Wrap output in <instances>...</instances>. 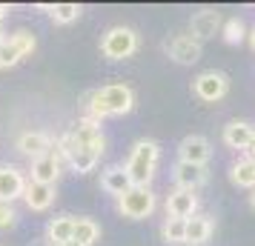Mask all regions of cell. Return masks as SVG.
<instances>
[{
  "label": "cell",
  "instance_id": "obj_1",
  "mask_svg": "<svg viewBox=\"0 0 255 246\" xmlns=\"http://www.w3.org/2000/svg\"><path fill=\"white\" fill-rule=\"evenodd\" d=\"M132 106H135V92L124 83H109V86H101L89 94V117L98 123L104 117L129 115Z\"/></svg>",
  "mask_w": 255,
  "mask_h": 246
},
{
  "label": "cell",
  "instance_id": "obj_2",
  "mask_svg": "<svg viewBox=\"0 0 255 246\" xmlns=\"http://www.w3.org/2000/svg\"><path fill=\"white\" fill-rule=\"evenodd\" d=\"M161 158V146L155 141H138L129 152L127 161V175L132 180V186H149V180L155 177V166Z\"/></svg>",
  "mask_w": 255,
  "mask_h": 246
},
{
  "label": "cell",
  "instance_id": "obj_3",
  "mask_svg": "<svg viewBox=\"0 0 255 246\" xmlns=\"http://www.w3.org/2000/svg\"><path fill=\"white\" fill-rule=\"evenodd\" d=\"M101 52L109 60H124L138 52V32L129 26H112L101 40Z\"/></svg>",
  "mask_w": 255,
  "mask_h": 246
},
{
  "label": "cell",
  "instance_id": "obj_4",
  "mask_svg": "<svg viewBox=\"0 0 255 246\" xmlns=\"http://www.w3.org/2000/svg\"><path fill=\"white\" fill-rule=\"evenodd\" d=\"M118 212L124 218H132V221L149 218L152 212H155V195H152V189L149 186H132L124 198H118Z\"/></svg>",
  "mask_w": 255,
  "mask_h": 246
},
{
  "label": "cell",
  "instance_id": "obj_5",
  "mask_svg": "<svg viewBox=\"0 0 255 246\" xmlns=\"http://www.w3.org/2000/svg\"><path fill=\"white\" fill-rule=\"evenodd\" d=\"M192 92L201 97V100H207V103H215V100H221L224 94L230 92V78L224 75V72H201L195 81H192Z\"/></svg>",
  "mask_w": 255,
  "mask_h": 246
},
{
  "label": "cell",
  "instance_id": "obj_6",
  "mask_svg": "<svg viewBox=\"0 0 255 246\" xmlns=\"http://www.w3.org/2000/svg\"><path fill=\"white\" fill-rule=\"evenodd\" d=\"M37 46V40L32 32H14L9 40H3V46H0V66L3 69H9L14 63H20L26 55H32Z\"/></svg>",
  "mask_w": 255,
  "mask_h": 246
},
{
  "label": "cell",
  "instance_id": "obj_7",
  "mask_svg": "<svg viewBox=\"0 0 255 246\" xmlns=\"http://www.w3.org/2000/svg\"><path fill=\"white\" fill-rule=\"evenodd\" d=\"M163 49H166V55H169L175 63H181V66H192V63L201 60V43H198L192 35L169 37V40L163 43Z\"/></svg>",
  "mask_w": 255,
  "mask_h": 246
},
{
  "label": "cell",
  "instance_id": "obj_8",
  "mask_svg": "<svg viewBox=\"0 0 255 246\" xmlns=\"http://www.w3.org/2000/svg\"><path fill=\"white\" fill-rule=\"evenodd\" d=\"M178 155H181V161L184 164H192V166H207L209 155H212V146L204 135H189L181 141L178 146Z\"/></svg>",
  "mask_w": 255,
  "mask_h": 246
},
{
  "label": "cell",
  "instance_id": "obj_9",
  "mask_svg": "<svg viewBox=\"0 0 255 246\" xmlns=\"http://www.w3.org/2000/svg\"><path fill=\"white\" fill-rule=\"evenodd\" d=\"M198 212V195L189 189H175L172 195L166 198V218H181L189 221Z\"/></svg>",
  "mask_w": 255,
  "mask_h": 246
},
{
  "label": "cell",
  "instance_id": "obj_10",
  "mask_svg": "<svg viewBox=\"0 0 255 246\" xmlns=\"http://www.w3.org/2000/svg\"><path fill=\"white\" fill-rule=\"evenodd\" d=\"M221 26H224L221 12H215V9H201V12L192 14V20H189V32H192V37L201 43V40L215 37V32H218Z\"/></svg>",
  "mask_w": 255,
  "mask_h": 246
},
{
  "label": "cell",
  "instance_id": "obj_11",
  "mask_svg": "<svg viewBox=\"0 0 255 246\" xmlns=\"http://www.w3.org/2000/svg\"><path fill=\"white\" fill-rule=\"evenodd\" d=\"M58 175H60V152H58V146H52V152H46L43 158L32 161V180L55 186Z\"/></svg>",
  "mask_w": 255,
  "mask_h": 246
},
{
  "label": "cell",
  "instance_id": "obj_12",
  "mask_svg": "<svg viewBox=\"0 0 255 246\" xmlns=\"http://www.w3.org/2000/svg\"><path fill=\"white\" fill-rule=\"evenodd\" d=\"M23 172L14 169V166H0V200L3 203H12L14 198H23Z\"/></svg>",
  "mask_w": 255,
  "mask_h": 246
},
{
  "label": "cell",
  "instance_id": "obj_13",
  "mask_svg": "<svg viewBox=\"0 0 255 246\" xmlns=\"http://www.w3.org/2000/svg\"><path fill=\"white\" fill-rule=\"evenodd\" d=\"M172 177H175V186L178 189H189V192H195L198 186L207 183V169H204V166H192V164L178 161L175 169H172Z\"/></svg>",
  "mask_w": 255,
  "mask_h": 246
},
{
  "label": "cell",
  "instance_id": "obj_14",
  "mask_svg": "<svg viewBox=\"0 0 255 246\" xmlns=\"http://www.w3.org/2000/svg\"><path fill=\"white\" fill-rule=\"evenodd\" d=\"M23 198H26V206H29L32 212H46L49 206L55 203V186L29 180L26 189H23Z\"/></svg>",
  "mask_w": 255,
  "mask_h": 246
},
{
  "label": "cell",
  "instance_id": "obj_15",
  "mask_svg": "<svg viewBox=\"0 0 255 246\" xmlns=\"http://www.w3.org/2000/svg\"><path fill=\"white\" fill-rule=\"evenodd\" d=\"M52 138H49L46 132H23L20 138H17V149L23 155H29V158H43L46 152H52Z\"/></svg>",
  "mask_w": 255,
  "mask_h": 246
},
{
  "label": "cell",
  "instance_id": "obj_16",
  "mask_svg": "<svg viewBox=\"0 0 255 246\" xmlns=\"http://www.w3.org/2000/svg\"><path fill=\"white\" fill-rule=\"evenodd\" d=\"M253 135L255 129L250 123H244V120H232L224 126V143L230 146V149H250V143H253Z\"/></svg>",
  "mask_w": 255,
  "mask_h": 246
},
{
  "label": "cell",
  "instance_id": "obj_17",
  "mask_svg": "<svg viewBox=\"0 0 255 246\" xmlns=\"http://www.w3.org/2000/svg\"><path fill=\"white\" fill-rule=\"evenodd\" d=\"M101 186L109 192V195H115V198H124L129 189H132V180H129L127 169L124 166H109L101 177Z\"/></svg>",
  "mask_w": 255,
  "mask_h": 246
},
{
  "label": "cell",
  "instance_id": "obj_18",
  "mask_svg": "<svg viewBox=\"0 0 255 246\" xmlns=\"http://www.w3.org/2000/svg\"><path fill=\"white\" fill-rule=\"evenodd\" d=\"M209 235H212V218H207V215H192V218L186 221L184 244L201 246V244H207L209 241Z\"/></svg>",
  "mask_w": 255,
  "mask_h": 246
},
{
  "label": "cell",
  "instance_id": "obj_19",
  "mask_svg": "<svg viewBox=\"0 0 255 246\" xmlns=\"http://www.w3.org/2000/svg\"><path fill=\"white\" fill-rule=\"evenodd\" d=\"M72 232H75V218L72 215H58L52 218L46 226V238L52 246H63L72 241Z\"/></svg>",
  "mask_w": 255,
  "mask_h": 246
},
{
  "label": "cell",
  "instance_id": "obj_20",
  "mask_svg": "<svg viewBox=\"0 0 255 246\" xmlns=\"http://www.w3.org/2000/svg\"><path fill=\"white\" fill-rule=\"evenodd\" d=\"M98 238H101V226H98L92 218H75V232H72V241H75V244L92 246Z\"/></svg>",
  "mask_w": 255,
  "mask_h": 246
},
{
  "label": "cell",
  "instance_id": "obj_21",
  "mask_svg": "<svg viewBox=\"0 0 255 246\" xmlns=\"http://www.w3.org/2000/svg\"><path fill=\"white\" fill-rule=\"evenodd\" d=\"M232 183L235 186H244V189H255V161L253 158H244V161H238V164L232 166Z\"/></svg>",
  "mask_w": 255,
  "mask_h": 246
},
{
  "label": "cell",
  "instance_id": "obj_22",
  "mask_svg": "<svg viewBox=\"0 0 255 246\" xmlns=\"http://www.w3.org/2000/svg\"><path fill=\"white\" fill-rule=\"evenodd\" d=\"M66 161H69V166L75 169V172H78V175H86V172H92L95 166H98L101 155L86 152V149H75V152L66 155Z\"/></svg>",
  "mask_w": 255,
  "mask_h": 246
},
{
  "label": "cell",
  "instance_id": "obj_23",
  "mask_svg": "<svg viewBox=\"0 0 255 246\" xmlns=\"http://www.w3.org/2000/svg\"><path fill=\"white\" fill-rule=\"evenodd\" d=\"M161 235H163L166 244L181 246L184 244V235H186V221H181V218H166L161 226Z\"/></svg>",
  "mask_w": 255,
  "mask_h": 246
},
{
  "label": "cell",
  "instance_id": "obj_24",
  "mask_svg": "<svg viewBox=\"0 0 255 246\" xmlns=\"http://www.w3.org/2000/svg\"><path fill=\"white\" fill-rule=\"evenodd\" d=\"M221 35H224V40L227 43H241L244 37H247V29H244V23L238 20V17H230V20H224V26H221Z\"/></svg>",
  "mask_w": 255,
  "mask_h": 246
},
{
  "label": "cell",
  "instance_id": "obj_25",
  "mask_svg": "<svg viewBox=\"0 0 255 246\" xmlns=\"http://www.w3.org/2000/svg\"><path fill=\"white\" fill-rule=\"evenodd\" d=\"M81 6L78 3H55V9H52V17H55V23H72V20H78L81 17Z\"/></svg>",
  "mask_w": 255,
  "mask_h": 246
},
{
  "label": "cell",
  "instance_id": "obj_26",
  "mask_svg": "<svg viewBox=\"0 0 255 246\" xmlns=\"http://www.w3.org/2000/svg\"><path fill=\"white\" fill-rule=\"evenodd\" d=\"M14 209H12V203H3L0 200V229H9V226H14Z\"/></svg>",
  "mask_w": 255,
  "mask_h": 246
},
{
  "label": "cell",
  "instance_id": "obj_27",
  "mask_svg": "<svg viewBox=\"0 0 255 246\" xmlns=\"http://www.w3.org/2000/svg\"><path fill=\"white\" fill-rule=\"evenodd\" d=\"M6 14H9V6H6V3H0V20H3Z\"/></svg>",
  "mask_w": 255,
  "mask_h": 246
},
{
  "label": "cell",
  "instance_id": "obj_28",
  "mask_svg": "<svg viewBox=\"0 0 255 246\" xmlns=\"http://www.w3.org/2000/svg\"><path fill=\"white\" fill-rule=\"evenodd\" d=\"M247 152H250V158L255 161V135H253V143H250V149H247Z\"/></svg>",
  "mask_w": 255,
  "mask_h": 246
},
{
  "label": "cell",
  "instance_id": "obj_29",
  "mask_svg": "<svg viewBox=\"0 0 255 246\" xmlns=\"http://www.w3.org/2000/svg\"><path fill=\"white\" fill-rule=\"evenodd\" d=\"M250 43H253V49H255V29L250 32Z\"/></svg>",
  "mask_w": 255,
  "mask_h": 246
},
{
  "label": "cell",
  "instance_id": "obj_30",
  "mask_svg": "<svg viewBox=\"0 0 255 246\" xmlns=\"http://www.w3.org/2000/svg\"><path fill=\"white\" fill-rule=\"evenodd\" d=\"M250 203H253V209H255V189H253V195H250Z\"/></svg>",
  "mask_w": 255,
  "mask_h": 246
},
{
  "label": "cell",
  "instance_id": "obj_31",
  "mask_svg": "<svg viewBox=\"0 0 255 246\" xmlns=\"http://www.w3.org/2000/svg\"><path fill=\"white\" fill-rule=\"evenodd\" d=\"M3 40H6V35H3V29H0V46H3Z\"/></svg>",
  "mask_w": 255,
  "mask_h": 246
},
{
  "label": "cell",
  "instance_id": "obj_32",
  "mask_svg": "<svg viewBox=\"0 0 255 246\" xmlns=\"http://www.w3.org/2000/svg\"><path fill=\"white\" fill-rule=\"evenodd\" d=\"M63 246H81V244H75V241H69V244H63Z\"/></svg>",
  "mask_w": 255,
  "mask_h": 246
}]
</instances>
